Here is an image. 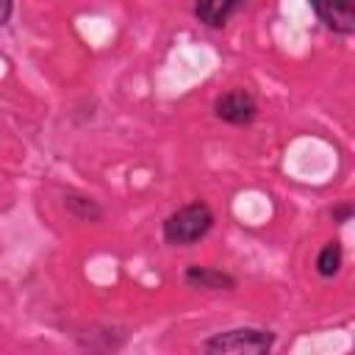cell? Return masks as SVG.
Returning <instances> with one entry per match:
<instances>
[{"mask_svg":"<svg viewBox=\"0 0 355 355\" xmlns=\"http://www.w3.org/2000/svg\"><path fill=\"white\" fill-rule=\"evenodd\" d=\"M214 222H216L214 208L205 200H191V202L175 208L161 222L164 244H169V247H194L197 241H202L211 233Z\"/></svg>","mask_w":355,"mask_h":355,"instance_id":"cell-1","label":"cell"},{"mask_svg":"<svg viewBox=\"0 0 355 355\" xmlns=\"http://www.w3.org/2000/svg\"><path fill=\"white\" fill-rule=\"evenodd\" d=\"M214 116L222 119V122H227V125L244 128V125L255 122V116H258V100H255L252 92H247V89L222 92V94L214 100Z\"/></svg>","mask_w":355,"mask_h":355,"instance_id":"cell-3","label":"cell"},{"mask_svg":"<svg viewBox=\"0 0 355 355\" xmlns=\"http://www.w3.org/2000/svg\"><path fill=\"white\" fill-rule=\"evenodd\" d=\"M341 263H344V250L338 241H327L319 255H316V272L319 277H333L341 272Z\"/></svg>","mask_w":355,"mask_h":355,"instance_id":"cell-8","label":"cell"},{"mask_svg":"<svg viewBox=\"0 0 355 355\" xmlns=\"http://www.w3.org/2000/svg\"><path fill=\"white\" fill-rule=\"evenodd\" d=\"M64 208H67L69 216H75V219H80V222H100V219L105 216L103 205H100L94 197L78 194V191L64 194Z\"/></svg>","mask_w":355,"mask_h":355,"instance_id":"cell-7","label":"cell"},{"mask_svg":"<svg viewBox=\"0 0 355 355\" xmlns=\"http://www.w3.org/2000/svg\"><path fill=\"white\" fill-rule=\"evenodd\" d=\"M183 280L189 288H197V291H233L239 286V280L230 272L216 269V266H202V263L186 266Z\"/></svg>","mask_w":355,"mask_h":355,"instance_id":"cell-5","label":"cell"},{"mask_svg":"<svg viewBox=\"0 0 355 355\" xmlns=\"http://www.w3.org/2000/svg\"><path fill=\"white\" fill-rule=\"evenodd\" d=\"M11 17H14V0H0V28L8 25Z\"/></svg>","mask_w":355,"mask_h":355,"instance_id":"cell-10","label":"cell"},{"mask_svg":"<svg viewBox=\"0 0 355 355\" xmlns=\"http://www.w3.org/2000/svg\"><path fill=\"white\" fill-rule=\"evenodd\" d=\"M316 19L338 33V36H352L355 33V0H308Z\"/></svg>","mask_w":355,"mask_h":355,"instance_id":"cell-4","label":"cell"},{"mask_svg":"<svg viewBox=\"0 0 355 355\" xmlns=\"http://www.w3.org/2000/svg\"><path fill=\"white\" fill-rule=\"evenodd\" d=\"M275 341L277 336L266 327H230L208 336L202 349L214 355H266L272 352Z\"/></svg>","mask_w":355,"mask_h":355,"instance_id":"cell-2","label":"cell"},{"mask_svg":"<svg viewBox=\"0 0 355 355\" xmlns=\"http://www.w3.org/2000/svg\"><path fill=\"white\" fill-rule=\"evenodd\" d=\"M330 214H333V222L344 225V222H349V219H352V202H341V205H336Z\"/></svg>","mask_w":355,"mask_h":355,"instance_id":"cell-9","label":"cell"},{"mask_svg":"<svg viewBox=\"0 0 355 355\" xmlns=\"http://www.w3.org/2000/svg\"><path fill=\"white\" fill-rule=\"evenodd\" d=\"M247 0H194V17L205 28H225Z\"/></svg>","mask_w":355,"mask_h":355,"instance_id":"cell-6","label":"cell"}]
</instances>
